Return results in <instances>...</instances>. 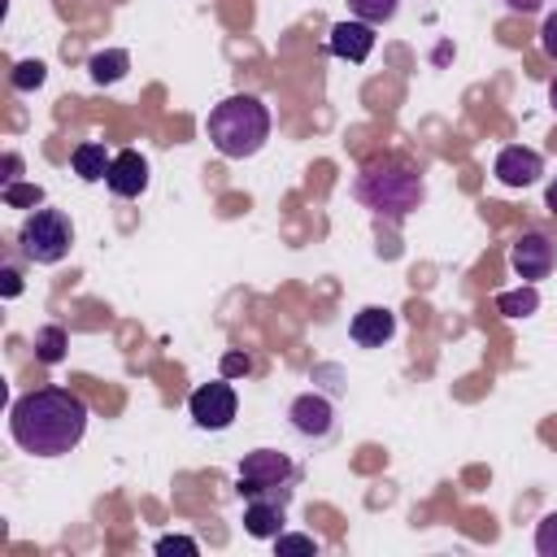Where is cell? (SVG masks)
<instances>
[{
    "label": "cell",
    "instance_id": "cell-1",
    "mask_svg": "<svg viewBox=\"0 0 557 557\" xmlns=\"http://www.w3.org/2000/svg\"><path fill=\"white\" fill-rule=\"evenodd\" d=\"M9 431L22 453L30 457H61L78 448L87 431V405L70 387H35L13 400L9 409Z\"/></svg>",
    "mask_w": 557,
    "mask_h": 557
},
{
    "label": "cell",
    "instance_id": "cell-2",
    "mask_svg": "<svg viewBox=\"0 0 557 557\" xmlns=\"http://www.w3.org/2000/svg\"><path fill=\"white\" fill-rule=\"evenodd\" d=\"M352 196H357L370 213H379V218H387V222H400V218H409V213L422 205L426 187H422V174H418L409 161L379 157V161H366V165H361V174H357V183H352Z\"/></svg>",
    "mask_w": 557,
    "mask_h": 557
},
{
    "label": "cell",
    "instance_id": "cell-3",
    "mask_svg": "<svg viewBox=\"0 0 557 557\" xmlns=\"http://www.w3.org/2000/svg\"><path fill=\"white\" fill-rule=\"evenodd\" d=\"M265 139H270V109L257 96H226L222 104L209 109V144L222 157L244 161L261 152Z\"/></svg>",
    "mask_w": 557,
    "mask_h": 557
},
{
    "label": "cell",
    "instance_id": "cell-4",
    "mask_svg": "<svg viewBox=\"0 0 557 557\" xmlns=\"http://www.w3.org/2000/svg\"><path fill=\"white\" fill-rule=\"evenodd\" d=\"M296 479H300V470L292 466V457L287 453H278V448H252V453H244V461H239V496H274V500H287L292 496V487H296Z\"/></svg>",
    "mask_w": 557,
    "mask_h": 557
},
{
    "label": "cell",
    "instance_id": "cell-5",
    "mask_svg": "<svg viewBox=\"0 0 557 557\" xmlns=\"http://www.w3.org/2000/svg\"><path fill=\"white\" fill-rule=\"evenodd\" d=\"M17 244H22V252H26L30 261L57 265V261L70 252V244H74V226H70V218H65L61 209H35V213L22 222Z\"/></svg>",
    "mask_w": 557,
    "mask_h": 557
},
{
    "label": "cell",
    "instance_id": "cell-6",
    "mask_svg": "<svg viewBox=\"0 0 557 557\" xmlns=\"http://www.w3.org/2000/svg\"><path fill=\"white\" fill-rule=\"evenodd\" d=\"M235 409H239V396L231 387V379H213V383H200L191 396H187V413L200 431H226L235 422Z\"/></svg>",
    "mask_w": 557,
    "mask_h": 557
},
{
    "label": "cell",
    "instance_id": "cell-7",
    "mask_svg": "<svg viewBox=\"0 0 557 557\" xmlns=\"http://www.w3.org/2000/svg\"><path fill=\"white\" fill-rule=\"evenodd\" d=\"M553 261H557L553 239H548V235H540V231H527V235L509 248V265H513V274H518L522 283L548 278V274H553Z\"/></svg>",
    "mask_w": 557,
    "mask_h": 557
},
{
    "label": "cell",
    "instance_id": "cell-8",
    "mask_svg": "<svg viewBox=\"0 0 557 557\" xmlns=\"http://www.w3.org/2000/svg\"><path fill=\"white\" fill-rule=\"evenodd\" d=\"M287 418H292V431L300 440H326L331 426H335V405L326 396H318V392H305V396L292 400Z\"/></svg>",
    "mask_w": 557,
    "mask_h": 557
},
{
    "label": "cell",
    "instance_id": "cell-9",
    "mask_svg": "<svg viewBox=\"0 0 557 557\" xmlns=\"http://www.w3.org/2000/svg\"><path fill=\"white\" fill-rule=\"evenodd\" d=\"M326 48H331L339 61L361 65V61L374 52V26H370V22H361V17L335 22V26H331V35H326Z\"/></svg>",
    "mask_w": 557,
    "mask_h": 557
},
{
    "label": "cell",
    "instance_id": "cell-10",
    "mask_svg": "<svg viewBox=\"0 0 557 557\" xmlns=\"http://www.w3.org/2000/svg\"><path fill=\"white\" fill-rule=\"evenodd\" d=\"M540 174H544V157H540L535 148H522V144L500 148V157H496V178H500L505 187H531Z\"/></svg>",
    "mask_w": 557,
    "mask_h": 557
},
{
    "label": "cell",
    "instance_id": "cell-11",
    "mask_svg": "<svg viewBox=\"0 0 557 557\" xmlns=\"http://www.w3.org/2000/svg\"><path fill=\"white\" fill-rule=\"evenodd\" d=\"M104 187H109L113 196H122V200L139 196V191L148 187V161H144L135 148L117 152V157H113V165H109V174H104Z\"/></svg>",
    "mask_w": 557,
    "mask_h": 557
},
{
    "label": "cell",
    "instance_id": "cell-12",
    "mask_svg": "<svg viewBox=\"0 0 557 557\" xmlns=\"http://www.w3.org/2000/svg\"><path fill=\"white\" fill-rule=\"evenodd\" d=\"M348 335H352V344H361V348H383V344L396 335V313L383 309V305H366L361 313H352Z\"/></svg>",
    "mask_w": 557,
    "mask_h": 557
},
{
    "label": "cell",
    "instance_id": "cell-13",
    "mask_svg": "<svg viewBox=\"0 0 557 557\" xmlns=\"http://www.w3.org/2000/svg\"><path fill=\"white\" fill-rule=\"evenodd\" d=\"M283 505L287 500H274V496H252L244 505V531L252 540H274L283 531Z\"/></svg>",
    "mask_w": 557,
    "mask_h": 557
},
{
    "label": "cell",
    "instance_id": "cell-14",
    "mask_svg": "<svg viewBox=\"0 0 557 557\" xmlns=\"http://www.w3.org/2000/svg\"><path fill=\"white\" fill-rule=\"evenodd\" d=\"M70 161H74V174H78L83 183H100V178L109 174V165H113V157H109V152H104V144H96V139L78 144Z\"/></svg>",
    "mask_w": 557,
    "mask_h": 557
},
{
    "label": "cell",
    "instance_id": "cell-15",
    "mask_svg": "<svg viewBox=\"0 0 557 557\" xmlns=\"http://www.w3.org/2000/svg\"><path fill=\"white\" fill-rule=\"evenodd\" d=\"M87 70H91V78H96L100 87H109V83L126 78V70H131V52H122V48H104V52H91Z\"/></svg>",
    "mask_w": 557,
    "mask_h": 557
},
{
    "label": "cell",
    "instance_id": "cell-16",
    "mask_svg": "<svg viewBox=\"0 0 557 557\" xmlns=\"http://www.w3.org/2000/svg\"><path fill=\"white\" fill-rule=\"evenodd\" d=\"M535 309H540V292H535V283H522V287L496 296V313H505V318H531Z\"/></svg>",
    "mask_w": 557,
    "mask_h": 557
},
{
    "label": "cell",
    "instance_id": "cell-17",
    "mask_svg": "<svg viewBox=\"0 0 557 557\" xmlns=\"http://www.w3.org/2000/svg\"><path fill=\"white\" fill-rule=\"evenodd\" d=\"M348 9H352V17H361V22H370V26H383V22L396 17L400 0H348Z\"/></svg>",
    "mask_w": 557,
    "mask_h": 557
},
{
    "label": "cell",
    "instance_id": "cell-18",
    "mask_svg": "<svg viewBox=\"0 0 557 557\" xmlns=\"http://www.w3.org/2000/svg\"><path fill=\"white\" fill-rule=\"evenodd\" d=\"M65 344H70V339H65L61 326H44V331L35 335V352H39L44 366H57V361L65 357Z\"/></svg>",
    "mask_w": 557,
    "mask_h": 557
},
{
    "label": "cell",
    "instance_id": "cell-19",
    "mask_svg": "<svg viewBox=\"0 0 557 557\" xmlns=\"http://www.w3.org/2000/svg\"><path fill=\"white\" fill-rule=\"evenodd\" d=\"M44 78H48L44 61H17V65H13V87H17V91H35Z\"/></svg>",
    "mask_w": 557,
    "mask_h": 557
},
{
    "label": "cell",
    "instance_id": "cell-20",
    "mask_svg": "<svg viewBox=\"0 0 557 557\" xmlns=\"http://www.w3.org/2000/svg\"><path fill=\"white\" fill-rule=\"evenodd\" d=\"M535 553L540 557H557V509L540 518V527H535Z\"/></svg>",
    "mask_w": 557,
    "mask_h": 557
},
{
    "label": "cell",
    "instance_id": "cell-21",
    "mask_svg": "<svg viewBox=\"0 0 557 557\" xmlns=\"http://www.w3.org/2000/svg\"><path fill=\"white\" fill-rule=\"evenodd\" d=\"M39 200H44V187H35V183H9L4 187V205H13V209L39 205Z\"/></svg>",
    "mask_w": 557,
    "mask_h": 557
},
{
    "label": "cell",
    "instance_id": "cell-22",
    "mask_svg": "<svg viewBox=\"0 0 557 557\" xmlns=\"http://www.w3.org/2000/svg\"><path fill=\"white\" fill-rule=\"evenodd\" d=\"M274 544H278V553H318V540L313 535H287V531H278Z\"/></svg>",
    "mask_w": 557,
    "mask_h": 557
},
{
    "label": "cell",
    "instance_id": "cell-23",
    "mask_svg": "<svg viewBox=\"0 0 557 557\" xmlns=\"http://www.w3.org/2000/svg\"><path fill=\"white\" fill-rule=\"evenodd\" d=\"M540 48H544V57L548 61H557V9L544 17V26H540Z\"/></svg>",
    "mask_w": 557,
    "mask_h": 557
},
{
    "label": "cell",
    "instance_id": "cell-24",
    "mask_svg": "<svg viewBox=\"0 0 557 557\" xmlns=\"http://www.w3.org/2000/svg\"><path fill=\"white\" fill-rule=\"evenodd\" d=\"M252 370V357L248 352H226L222 357V379H235V374H248Z\"/></svg>",
    "mask_w": 557,
    "mask_h": 557
},
{
    "label": "cell",
    "instance_id": "cell-25",
    "mask_svg": "<svg viewBox=\"0 0 557 557\" xmlns=\"http://www.w3.org/2000/svg\"><path fill=\"white\" fill-rule=\"evenodd\" d=\"M157 553H196V540H187V535H161L157 540Z\"/></svg>",
    "mask_w": 557,
    "mask_h": 557
},
{
    "label": "cell",
    "instance_id": "cell-26",
    "mask_svg": "<svg viewBox=\"0 0 557 557\" xmlns=\"http://www.w3.org/2000/svg\"><path fill=\"white\" fill-rule=\"evenodd\" d=\"M0 278H4V296H17V292H22V274H17L13 265H4V274H0Z\"/></svg>",
    "mask_w": 557,
    "mask_h": 557
},
{
    "label": "cell",
    "instance_id": "cell-27",
    "mask_svg": "<svg viewBox=\"0 0 557 557\" xmlns=\"http://www.w3.org/2000/svg\"><path fill=\"white\" fill-rule=\"evenodd\" d=\"M17 170H22V161H17V152H9V157H4V187L17 183Z\"/></svg>",
    "mask_w": 557,
    "mask_h": 557
},
{
    "label": "cell",
    "instance_id": "cell-28",
    "mask_svg": "<svg viewBox=\"0 0 557 557\" xmlns=\"http://www.w3.org/2000/svg\"><path fill=\"white\" fill-rule=\"evenodd\" d=\"M548 0H509V9H518V13H540Z\"/></svg>",
    "mask_w": 557,
    "mask_h": 557
},
{
    "label": "cell",
    "instance_id": "cell-29",
    "mask_svg": "<svg viewBox=\"0 0 557 557\" xmlns=\"http://www.w3.org/2000/svg\"><path fill=\"white\" fill-rule=\"evenodd\" d=\"M544 205H548V213H557V178L548 183V191H544Z\"/></svg>",
    "mask_w": 557,
    "mask_h": 557
},
{
    "label": "cell",
    "instance_id": "cell-30",
    "mask_svg": "<svg viewBox=\"0 0 557 557\" xmlns=\"http://www.w3.org/2000/svg\"><path fill=\"white\" fill-rule=\"evenodd\" d=\"M548 104H553V113H557V78L548 83Z\"/></svg>",
    "mask_w": 557,
    "mask_h": 557
}]
</instances>
